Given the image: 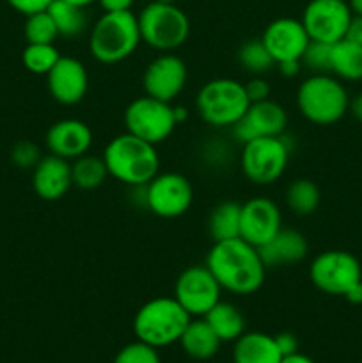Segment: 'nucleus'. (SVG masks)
<instances>
[{"label":"nucleus","mask_w":362,"mask_h":363,"mask_svg":"<svg viewBox=\"0 0 362 363\" xmlns=\"http://www.w3.org/2000/svg\"><path fill=\"white\" fill-rule=\"evenodd\" d=\"M206 266L222 291L248 296L258 293L266 279V264L259 248L241 238L215 241L206 255Z\"/></svg>","instance_id":"nucleus-1"},{"label":"nucleus","mask_w":362,"mask_h":363,"mask_svg":"<svg viewBox=\"0 0 362 363\" xmlns=\"http://www.w3.org/2000/svg\"><path fill=\"white\" fill-rule=\"evenodd\" d=\"M109 176L131 188H142L160 172V156L156 145L124 133L114 137L103 149Z\"/></svg>","instance_id":"nucleus-2"},{"label":"nucleus","mask_w":362,"mask_h":363,"mask_svg":"<svg viewBox=\"0 0 362 363\" xmlns=\"http://www.w3.org/2000/svg\"><path fill=\"white\" fill-rule=\"evenodd\" d=\"M141 43L137 14L131 11L103 13L89 32V53L102 64L123 62Z\"/></svg>","instance_id":"nucleus-3"},{"label":"nucleus","mask_w":362,"mask_h":363,"mask_svg":"<svg viewBox=\"0 0 362 363\" xmlns=\"http://www.w3.org/2000/svg\"><path fill=\"white\" fill-rule=\"evenodd\" d=\"M190 319L192 315L176 298L158 296L138 308L133 318V333L137 340L160 350L180 342Z\"/></svg>","instance_id":"nucleus-4"},{"label":"nucleus","mask_w":362,"mask_h":363,"mask_svg":"<svg viewBox=\"0 0 362 363\" xmlns=\"http://www.w3.org/2000/svg\"><path fill=\"white\" fill-rule=\"evenodd\" d=\"M298 112L316 126L339 123L350 108V96L334 74H311L297 91Z\"/></svg>","instance_id":"nucleus-5"},{"label":"nucleus","mask_w":362,"mask_h":363,"mask_svg":"<svg viewBox=\"0 0 362 363\" xmlns=\"http://www.w3.org/2000/svg\"><path fill=\"white\" fill-rule=\"evenodd\" d=\"M247 92L241 82L234 78H215L199 89L195 108L199 117L212 128H233L247 112Z\"/></svg>","instance_id":"nucleus-6"},{"label":"nucleus","mask_w":362,"mask_h":363,"mask_svg":"<svg viewBox=\"0 0 362 363\" xmlns=\"http://www.w3.org/2000/svg\"><path fill=\"white\" fill-rule=\"evenodd\" d=\"M137 20L142 43L162 53L180 48L190 34V20L176 4L153 0L138 13Z\"/></svg>","instance_id":"nucleus-7"},{"label":"nucleus","mask_w":362,"mask_h":363,"mask_svg":"<svg viewBox=\"0 0 362 363\" xmlns=\"http://www.w3.org/2000/svg\"><path fill=\"white\" fill-rule=\"evenodd\" d=\"M291 147L286 137H259L241 145L240 167L251 183L266 186L283 177L290 163Z\"/></svg>","instance_id":"nucleus-8"},{"label":"nucleus","mask_w":362,"mask_h":363,"mask_svg":"<svg viewBox=\"0 0 362 363\" xmlns=\"http://www.w3.org/2000/svg\"><path fill=\"white\" fill-rule=\"evenodd\" d=\"M124 126L128 133L153 145L165 142L176 130L174 106L162 99L144 94L135 98L124 110Z\"/></svg>","instance_id":"nucleus-9"},{"label":"nucleus","mask_w":362,"mask_h":363,"mask_svg":"<svg viewBox=\"0 0 362 363\" xmlns=\"http://www.w3.org/2000/svg\"><path fill=\"white\" fill-rule=\"evenodd\" d=\"M312 286L330 296H344L362 280L361 262L344 250H327L316 255L309 266Z\"/></svg>","instance_id":"nucleus-10"},{"label":"nucleus","mask_w":362,"mask_h":363,"mask_svg":"<svg viewBox=\"0 0 362 363\" xmlns=\"http://www.w3.org/2000/svg\"><path fill=\"white\" fill-rule=\"evenodd\" d=\"M194 202V186L180 172L156 174L144 186V204L160 218H180Z\"/></svg>","instance_id":"nucleus-11"},{"label":"nucleus","mask_w":362,"mask_h":363,"mask_svg":"<svg viewBox=\"0 0 362 363\" xmlns=\"http://www.w3.org/2000/svg\"><path fill=\"white\" fill-rule=\"evenodd\" d=\"M220 293L222 287L206 264L188 266L174 284V298L192 318H204L220 301Z\"/></svg>","instance_id":"nucleus-12"},{"label":"nucleus","mask_w":362,"mask_h":363,"mask_svg":"<svg viewBox=\"0 0 362 363\" xmlns=\"http://www.w3.org/2000/svg\"><path fill=\"white\" fill-rule=\"evenodd\" d=\"M351 16L353 13L344 0H311L300 21L311 41L334 45L344 39Z\"/></svg>","instance_id":"nucleus-13"},{"label":"nucleus","mask_w":362,"mask_h":363,"mask_svg":"<svg viewBox=\"0 0 362 363\" xmlns=\"http://www.w3.org/2000/svg\"><path fill=\"white\" fill-rule=\"evenodd\" d=\"M188 80L187 64L174 53H160L146 66L142 74V87L151 98L174 101L183 92Z\"/></svg>","instance_id":"nucleus-14"},{"label":"nucleus","mask_w":362,"mask_h":363,"mask_svg":"<svg viewBox=\"0 0 362 363\" xmlns=\"http://www.w3.org/2000/svg\"><path fill=\"white\" fill-rule=\"evenodd\" d=\"M287 128V113L283 105L265 99L251 103L245 116L231 128L233 137L241 145L259 137H280Z\"/></svg>","instance_id":"nucleus-15"},{"label":"nucleus","mask_w":362,"mask_h":363,"mask_svg":"<svg viewBox=\"0 0 362 363\" xmlns=\"http://www.w3.org/2000/svg\"><path fill=\"white\" fill-rule=\"evenodd\" d=\"M283 229V215L272 199L254 197L241 204L240 238L261 248Z\"/></svg>","instance_id":"nucleus-16"},{"label":"nucleus","mask_w":362,"mask_h":363,"mask_svg":"<svg viewBox=\"0 0 362 363\" xmlns=\"http://www.w3.org/2000/svg\"><path fill=\"white\" fill-rule=\"evenodd\" d=\"M261 41L277 66L286 60H300L311 39L300 20L284 16L266 25Z\"/></svg>","instance_id":"nucleus-17"},{"label":"nucleus","mask_w":362,"mask_h":363,"mask_svg":"<svg viewBox=\"0 0 362 363\" xmlns=\"http://www.w3.org/2000/svg\"><path fill=\"white\" fill-rule=\"evenodd\" d=\"M48 92L60 105H77L85 98L89 89V73L84 62L75 57H64L46 74Z\"/></svg>","instance_id":"nucleus-18"},{"label":"nucleus","mask_w":362,"mask_h":363,"mask_svg":"<svg viewBox=\"0 0 362 363\" xmlns=\"http://www.w3.org/2000/svg\"><path fill=\"white\" fill-rule=\"evenodd\" d=\"M45 144L50 155L73 162L89 152L92 145V130L80 119H60L48 128Z\"/></svg>","instance_id":"nucleus-19"},{"label":"nucleus","mask_w":362,"mask_h":363,"mask_svg":"<svg viewBox=\"0 0 362 363\" xmlns=\"http://www.w3.org/2000/svg\"><path fill=\"white\" fill-rule=\"evenodd\" d=\"M73 186L71 162L55 155H46L32 169V188L43 201H59Z\"/></svg>","instance_id":"nucleus-20"},{"label":"nucleus","mask_w":362,"mask_h":363,"mask_svg":"<svg viewBox=\"0 0 362 363\" xmlns=\"http://www.w3.org/2000/svg\"><path fill=\"white\" fill-rule=\"evenodd\" d=\"M266 268L290 266L304 261L309 254V243L300 230L280 229L272 240L259 248Z\"/></svg>","instance_id":"nucleus-21"},{"label":"nucleus","mask_w":362,"mask_h":363,"mask_svg":"<svg viewBox=\"0 0 362 363\" xmlns=\"http://www.w3.org/2000/svg\"><path fill=\"white\" fill-rule=\"evenodd\" d=\"M283 354L275 337L263 332H245L234 340L233 363H280Z\"/></svg>","instance_id":"nucleus-22"},{"label":"nucleus","mask_w":362,"mask_h":363,"mask_svg":"<svg viewBox=\"0 0 362 363\" xmlns=\"http://www.w3.org/2000/svg\"><path fill=\"white\" fill-rule=\"evenodd\" d=\"M181 347L190 358L199 362L212 360L220 350L222 340L219 339L204 318H192L180 339Z\"/></svg>","instance_id":"nucleus-23"},{"label":"nucleus","mask_w":362,"mask_h":363,"mask_svg":"<svg viewBox=\"0 0 362 363\" xmlns=\"http://www.w3.org/2000/svg\"><path fill=\"white\" fill-rule=\"evenodd\" d=\"M330 74L339 80H362V46L350 39L334 43L330 50Z\"/></svg>","instance_id":"nucleus-24"},{"label":"nucleus","mask_w":362,"mask_h":363,"mask_svg":"<svg viewBox=\"0 0 362 363\" xmlns=\"http://www.w3.org/2000/svg\"><path fill=\"white\" fill-rule=\"evenodd\" d=\"M206 323L213 328L222 342H234L238 337L245 333V318L236 305L220 300L208 314L204 315Z\"/></svg>","instance_id":"nucleus-25"},{"label":"nucleus","mask_w":362,"mask_h":363,"mask_svg":"<svg viewBox=\"0 0 362 363\" xmlns=\"http://www.w3.org/2000/svg\"><path fill=\"white\" fill-rule=\"evenodd\" d=\"M55 23L59 35L67 39L80 38L87 30V14L85 7L75 6V4L66 2V0H53L46 9Z\"/></svg>","instance_id":"nucleus-26"},{"label":"nucleus","mask_w":362,"mask_h":363,"mask_svg":"<svg viewBox=\"0 0 362 363\" xmlns=\"http://www.w3.org/2000/svg\"><path fill=\"white\" fill-rule=\"evenodd\" d=\"M241 204L233 201H224L213 208L208 220V233L215 241L240 238Z\"/></svg>","instance_id":"nucleus-27"},{"label":"nucleus","mask_w":362,"mask_h":363,"mask_svg":"<svg viewBox=\"0 0 362 363\" xmlns=\"http://www.w3.org/2000/svg\"><path fill=\"white\" fill-rule=\"evenodd\" d=\"M71 177H73V186L80 188V190H96L109 177L105 160H103V156L94 155H84L73 160Z\"/></svg>","instance_id":"nucleus-28"},{"label":"nucleus","mask_w":362,"mask_h":363,"mask_svg":"<svg viewBox=\"0 0 362 363\" xmlns=\"http://www.w3.org/2000/svg\"><path fill=\"white\" fill-rule=\"evenodd\" d=\"M322 202V191H319L318 184L311 179H300L293 181L286 190V204L295 215L298 216H309L319 208Z\"/></svg>","instance_id":"nucleus-29"},{"label":"nucleus","mask_w":362,"mask_h":363,"mask_svg":"<svg viewBox=\"0 0 362 363\" xmlns=\"http://www.w3.org/2000/svg\"><path fill=\"white\" fill-rule=\"evenodd\" d=\"M238 62L252 77H263V74L268 73L275 66V60L272 59L266 46L263 45L261 38L251 39V41L243 43L240 46V50H238Z\"/></svg>","instance_id":"nucleus-30"},{"label":"nucleus","mask_w":362,"mask_h":363,"mask_svg":"<svg viewBox=\"0 0 362 363\" xmlns=\"http://www.w3.org/2000/svg\"><path fill=\"white\" fill-rule=\"evenodd\" d=\"M59 59L60 53L53 45L27 43L23 53H21V62H23L25 69L34 74H45V77L50 73V69L55 66Z\"/></svg>","instance_id":"nucleus-31"},{"label":"nucleus","mask_w":362,"mask_h":363,"mask_svg":"<svg viewBox=\"0 0 362 363\" xmlns=\"http://www.w3.org/2000/svg\"><path fill=\"white\" fill-rule=\"evenodd\" d=\"M25 18L27 20H25L23 35L27 39V43H34V45H53L55 39L59 38V32H57V27L48 11H39V13L28 14Z\"/></svg>","instance_id":"nucleus-32"},{"label":"nucleus","mask_w":362,"mask_h":363,"mask_svg":"<svg viewBox=\"0 0 362 363\" xmlns=\"http://www.w3.org/2000/svg\"><path fill=\"white\" fill-rule=\"evenodd\" d=\"M330 50H332V45L309 41L300 59L302 67L311 71V74H330Z\"/></svg>","instance_id":"nucleus-33"},{"label":"nucleus","mask_w":362,"mask_h":363,"mask_svg":"<svg viewBox=\"0 0 362 363\" xmlns=\"http://www.w3.org/2000/svg\"><path fill=\"white\" fill-rule=\"evenodd\" d=\"M114 363H162L160 362L158 350L148 344L135 340V342L126 344L123 350L114 358Z\"/></svg>","instance_id":"nucleus-34"},{"label":"nucleus","mask_w":362,"mask_h":363,"mask_svg":"<svg viewBox=\"0 0 362 363\" xmlns=\"http://www.w3.org/2000/svg\"><path fill=\"white\" fill-rule=\"evenodd\" d=\"M41 158V149L31 140H20L11 149V162L18 169H34Z\"/></svg>","instance_id":"nucleus-35"},{"label":"nucleus","mask_w":362,"mask_h":363,"mask_svg":"<svg viewBox=\"0 0 362 363\" xmlns=\"http://www.w3.org/2000/svg\"><path fill=\"white\" fill-rule=\"evenodd\" d=\"M245 92H247V98L251 103L265 101L270 99V84L263 77H252L251 80H247L243 84Z\"/></svg>","instance_id":"nucleus-36"},{"label":"nucleus","mask_w":362,"mask_h":363,"mask_svg":"<svg viewBox=\"0 0 362 363\" xmlns=\"http://www.w3.org/2000/svg\"><path fill=\"white\" fill-rule=\"evenodd\" d=\"M6 2L14 11L21 13L23 16H28V14L39 13V11H46L53 0H6Z\"/></svg>","instance_id":"nucleus-37"},{"label":"nucleus","mask_w":362,"mask_h":363,"mask_svg":"<svg viewBox=\"0 0 362 363\" xmlns=\"http://www.w3.org/2000/svg\"><path fill=\"white\" fill-rule=\"evenodd\" d=\"M273 337H275L277 347H279L283 357H286V354H291V353H297L298 351V340L293 333L283 332V333H277V335Z\"/></svg>","instance_id":"nucleus-38"},{"label":"nucleus","mask_w":362,"mask_h":363,"mask_svg":"<svg viewBox=\"0 0 362 363\" xmlns=\"http://www.w3.org/2000/svg\"><path fill=\"white\" fill-rule=\"evenodd\" d=\"M344 39H350V41L357 43L362 46V16L361 14H353L351 16L350 25H348V30Z\"/></svg>","instance_id":"nucleus-39"},{"label":"nucleus","mask_w":362,"mask_h":363,"mask_svg":"<svg viewBox=\"0 0 362 363\" xmlns=\"http://www.w3.org/2000/svg\"><path fill=\"white\" fill-rule=\"evenodd\" d=\"M105 13H121V11H131L135 0H98Z\"/></svg>","instance_id":"nucleus-40"},{"label":"nucleus","mask_w":362,"mask_h":363,"mask_svg":"<svg viewBox=\"0 0 362 363\" xmlns=\"http://www.w3.org/2000/svg\"><path fill=\"white\" fill-rule=\"evenodd\" d=\"M277 69H279V73L283 74V77L293 78L302 71V64L300 60H286V62L277 64Z\"/></svg>","instance_id":"nucleus-41"},{"label":"nucleus","mask_w":362,"mask_h":363,"mask_svg":"<svg viewBox=\"0 0 362 363\" xmlns=\"http://www.w3.org/2000/svg\"><path fill=\"white\" fill-rule=\"evenodd\" d=\"M343 298H346V301H350L351 305H361L362 303V280L355 284Z\"/></svg>","instance_id":"nucleus-42"},{"label":"nucleus","mask_w":362,"mask_h":363,"mask_svg":"<svg viewBox=\"0 0 362 363\" xmlns=\"http://www.w3.org/2000/svg\"><path fill=\"white\" fill-rule=\"evenodd\" d=\"M348 110H350L351 116H353L358 123H362V92L355 96L353 99H350V108Z\"/></svg>","instance_id":"nucleus-43"},{"label":"nucleus","mask_w":362,"mask_h":363,"mask_svg":"<svg viewBox=\"0 0 362 363\" xmlns=\"http://www.w3.org/2000/svg\"><path fill=\"white\" fill-rule=\"evenodd\" d=\"M280 363H314V362H312L307 354L298 353L297 351V353H291V354H286V357H283Z\"/></svg>","instance_id":"nucleus-44"},{"label":"nucleus","mask_w":362,"mask_h":363,"mask_svg":"<svg viewBox=\"0 0 362 363\" xmlns=\"http://www.w3.org/2000/svg\"><path fill=\"white\" fill-rule=\"evenodd\" d=\"M174 113H176L177 124L183 123V121H187V117H188V112L185 106H174Z\"/></svg>","instance_id":"nucleus-45"},{"label":"nucleus","mask_w":362,"mask_h":363,"mask_svg":"<svg viewBox=\"0 0 362 363\" xmlns=\"http://www.w3.org/2000/svg\"><path fill=\"white\" fill-rule=\"evenodd\" d=\"M348 6H350L351 13L362 16V0H348Z\"/></svg>","instance_id":"nucleus-46"},{"label":"nucleus","mask_w":362,"mask_h":363,"mask_svg":"<svg viewBox=\"0 0 362 363\" xmlns=\"http://www.w3.org/2000/svg\"><path fill=\"white\" fill-rule=\"evenodd\" d=\"M66 2H71V4H75V6H80V7H87V6H91V4L98 2V0H66Z\"/></svg>","instance_id":"nucleus-47"},{"label":"nucleus","mask_w":362,"mask_h":363,"mask_svg":"<svg viewBox=\"0 0 362 363\" xmlns=\"http://www.w3.org/2000/svg\"><path fill=\"white\" fill-rule=\"evenodd\" d=\"M156 2H162V4H176V0H156Z\"/></svg>","instance_id":"nucleus-48"}]
</instances>
